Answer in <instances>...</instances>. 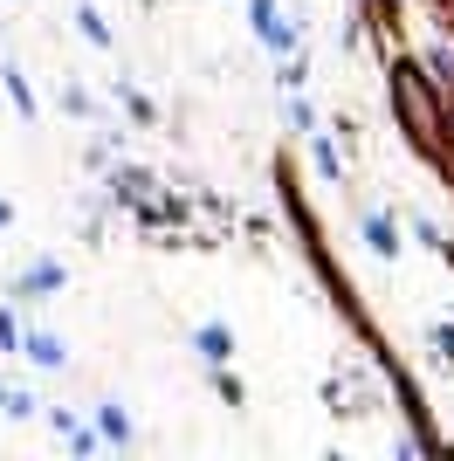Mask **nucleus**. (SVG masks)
<instances>
[{"label": "nucleus", "mask_w": 454, "mask_h": 461, "mask_svg": "<svg viewBox=\"0 0 454 461\" xmlns=\"http://www.w3.org/2000/svg\"><path fill=\"white\" fill-rule=\"evenodd\" d=\"M248 28H255L276 56H296V49H303V21L283 14V0H248Z\"/></svg>", "instance_id": "obj_1"}, {"label": "nucleus", "mask_w": 454, "mask_h": 461, "mask_svg": "<svg viewBox=\"0 0 454 461\" xmlns=\"http://www.w3.org/2000/svg\"><path fill=\"white\" fill-rule=\"evenodd\" d=\"M14 358H28L35 372H62V366H69V345H62L56 330H21V351H14Z\"/></svg>", "instance_id": "obj_2"}, {"label": "nucleus", "mask_w": 454, "mask_h": 461, "mask_svg": "<svg viewBox=\"0 0 454 461\" xmlns=\"http://www.w3.org/2000/svg\"><path fill=\"white\" fill-rule=\"evenodd\" d=\"M62 283H69V269H62V262H28V269L14 276V303H35V296H56Z\"/></svg>", "instance_id": "obj_3"}, {"label": "nucleus", "mask_w": 454, "mask_h": 461, "mask_svg": "<svg viewBox=\"0 0 454 461\" xmlns=\"http://www.w3.org/2000/svg\"><path fill=\"white\" fill-rule=\"evenodd\" d=\"M96 441H104V447H132L138 441V420L117 400H104V406H96Z\"/></svg>", "instance_id": "obj_4"}, {"label": "nucleus", "mask_w": 454, "mask_h": 461, "mask_svg": "<svg viewBox=\"0 0 454 461\" xmlns=\"http://www.w3.org/2000/svg\"><path fill=\"white\" fill-rule=\"evenodd\" d=\"M49 427H56V434H62V441L76 447V455H96V447H104V441H96V427L83 420L76 406H56V413H49Z\"/></svg>", "instance_id": "obj_5"}, {"label": "nucleus", "mask_w": 454, "mask_h": 461, "mask_svg": "<svg viewBox=\"0 0 454 461\" xmlns=\"http://www.w3.org/2000/svg\"><path fill=\"white\" fill-rule=\"evenodd\" d=\"M359 228H365V241H372V255H386V262L399 255V221H393L386 207H365V213H359Z\"/></svg>", "instance_id": "obj_6"}, {"label": "nucleus", "mask_w": 454, "mask_h": 461, "mask_svg": "<svg viewBox=\"0 0 454 461\" xmlns=\"http://www.w3.org/2000/svg\"><path fill=\"white\" fill-rule=\"evenodd\" d=\"M193 351H200L207 366H234V330L227 324H200L193 330Z\"/></svg>", "instance_id": "obj_7"}, {"label": "nucleus", "mask_w": 454, "mask_h": 461, "mask_svg": "<svg viewBox=\"0 0 454 461\" xmlns=\"http://www.w3.org/2000/svg\"><path fill=\"white\" fill-rule=\"evenodd\" d=\"M14 351H21V303L7 296L0 303V358H14Z\"/></svg>", "instance_id": "obj_8"}, {"label": "nucleus", "mask_w": 454, "mask_h": 461, "mask_svg": "<svg viewBox=\"0 0 454 461\" xmlns=\"http://www.w3.org/2000/svg\"><path fill=\"white\" fill-rule=\"evenodd\" d=\"M28 413H41V400L28 393V385H7V400H0V420H28Z\"/></svg>", "instance_id": "obj_9"}, {"label": "nucleus", "mask_w": 454, "mask_h": 461, "mask_svg": "<svg viewBox=\"0 0 454 461\" xmlns=\"http://www.w3.org/2000/svg\"><path fill=\"white\" fill-rule=\"evenodd\" d=\"M310 145H317V173L331 179V186H338V179H344V158H338V145H331L323 131H310Z\"/></svg>", "instance_id": "obj_10"}, {"label": "nucleus", "mask_w": 454, "mask_h": 461, "mask_svg": "<svg viewBox=\"0 0 454 461\" xmlns=\"http://www.w3.org/2000/svg\"><path fill=\"white\" fill-rule=\"evenodd\" d=\"M117 104H124L138 124H151V117H159V111H151V96H145V90H132V83H117Z\"/></svg>", "instance_id": "obj_11"}, {"label": "nucleus", "mask_w": 454, "mask_h": 461, "mask_svg": "<svg viewBox=\"0 0 454 461\" xmlns=\"http://www.w3.org/2000/svg\"><path fill=\"white\" fill-rule=\"evenodd\" d=\"M145 193H151V173H138V166L117 173V200H145Z\"/></svg>", "instance_id": "obj_12"}, {"label": "nucleus", "mask_w": 454, "mask_h": 461, "mask_svg": "<svg viewBox=\"0 0 454 461\" xmlns=\"http://www.w3.org/2000/svg\"><path fill=\"white\" fill-rule=\"evenodd\" d=\"M7 96H14L21 117H35V90H28V77H21V69H7Z\"/></svg>", "instance_id": "obj_13"}, {"label": "nucleus", "mask_w": 454, "mask_h": 461, "mask_svg": "<svg viewBox=\"0 0 454 461\" xmlns=\"http://www.w3.org/2000/svg\"><path fill=\"white\" fill-rule=\"evenodd\" d=\"M76 21H83V35H90L96 49H104V41H111V21L96 14V7H76Z\"/></svg>", "instance_id": "obj_14"}, {"label": "nucleus", "mask_w": 454, "mask_h": 461, "mask_svg": "<svg viewBox=\"0 0 454 461\" xmlns=\"http://www.w3.org/2000/svg\"><path fill=\"white\" fill-rule=\"evenodd\" d=\"M434 358H448V366H454V324L434 330Z\"/></svg>", "instance_id": "obj_15"}, {"label": "nucleus", "mask_w": 454, "mask_h": 461, "mask_svg": "<svg viewBox=\"0 0 454 461\" xmlns=\"http://www.w3.org/2000/svg\"><path fill=\"white\" fill-rule=\"evenodd\" d=\"M7 228H14V207H7V200H0V234H7Z\"/></svg>", "instance_id": "obj_16"}, {"label": "nucleus", "mask_w": 454, "mask_h": 461, "mask_svg": "<svg viewBox=\"0 0 454 461\" xmlns=\"http://www.w3.org/2000/svg\"><path fill=\"white\" fill-rule=\"evenodd\" d=\"M0 400H7V385H0Z\"/></svg>", "instance_id": "obj_17"}]
</instances>
